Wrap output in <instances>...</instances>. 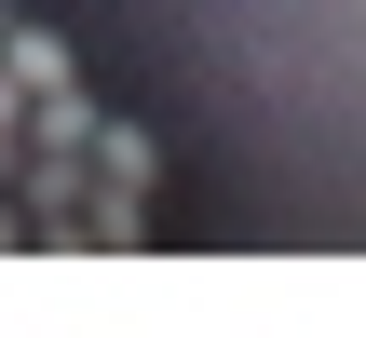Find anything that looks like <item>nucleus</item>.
Here are the masks:
<instances>
[{
  "mask_svg": "<svg viewBox=\"0 0 366 338\" xmlns=\"http://www.w3.org/2000/svg\"><path fill=\"white\" fill-rule=\"evenodd\" d=\"M0 68H14V95H41V81H68V41L54 27H0Z\"/></svg>",
  "mask_w": 366,
  "mask_h": 338,
  "instance_id": "2",
  "label": "nucleus"
},
{
  "mask_svg": "<svg viewBox=\"0 0 366 338\" xmlns=\"http://www.w3.org/2000/svg\"><path fill=\"white\" fill-rule=\"evenodd\" d=\"M0 27H14V0H0Z\"/></svg>",
  "mask_w": 366,
  "mask_h": 338,
  "instance_id": "3",
  "label": "nucleus"
},
{
  "mask_svg": "<svg viewBox=\"0 0 366 338\" xmlns=\"http://www.w3.org/2000/svg\"><path fill=\"white\" fill-rule=\"evenodd\" d=\"M81 244H149V190H109V176H81Z\"/></svg>",
  "mask_w": 366,
  "mask_h": 338,
  "instance_id": "1",
  "label": "nucleus"
}]
</instances>
